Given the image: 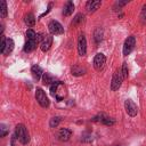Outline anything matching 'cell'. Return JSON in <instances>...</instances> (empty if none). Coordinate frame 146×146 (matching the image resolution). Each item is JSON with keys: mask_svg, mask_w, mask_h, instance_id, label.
Instances as JSON below:
<instances>
[{"mask_svg": "<svg viewBox=\"0 0 146 146\" xmlns=\"http://www.w3.org/2000/svg\"><path fill=\"white\" fill-rule=\"evenodd\" d=\"M40 41V35L36 34L32 29L26 31V42L24 46V51L25 52H31L35 49L36 44Z\"/></svg>", "mask_w": 146, "mask_h": 146, "instance_id": "6da1fadb", "label": "cell"}, {"mask_svg": "<svg viewBox=\"0 0 146 146\" xmlns=\"http://www.w3.org/2000/svg\"><path fill=\"white\" fill-rule=\"evenodd\" d=\"M50 95L57 99V102L63 100L66 97V87L60 81H55L50 86Z\"/></svg>", "mask_w": 146, "mask_h": 146, "instance_id": "7a4b0ae2", "label": "cell"}, {"mask_svg": "<svg viewBox=\"0 0 146 146\" xmlns=\"http://www.w3.org/2000/svg\"><path fill=\"white\" fill-rule=\"evenodd\" d=\"M15 137L23 145H27L30 143V135L24 124H17L15 128Z\"/></svg>", "mask_w": 146, "mask_h": 146, "instance_id": "3957f363", "label": "cell"}, {"mask_svg": "<svg viewBox=\"0 0 146 146\" xmlns=\"http://www.w3.org/2000/svg\"><path fill=\"white\" fill-rule=\"evenodd\" d=\"M123 80H124V78H123L122 71H121V68H117V70L114 72L113 76H112V81H111V90H113V91L117 90V89L121 87Z\"/></svg>", "mask_w": 146, "mask_h": 146, "instance_id": "277c9868", "label": "cell"}, {"mask_svg": "<svg viewBox=\"0 0 146 146\" xmlns=\"http://www.w3.org/2000/svg\"><path fill=\"white\" fill-rule=\"evenodd\" d=\"M35 98H36V102L39 103V105L41 107H48L49 106V99L46 95V92L41 89V88H36L35 90Z\"/></svg>", "mask_w": 146, "mask_h": 146, "instance_id": "5b68a950", "label": "cell"}, {"mask_svg": "<svg viewBox=\"0 0 146 146\" xmlns=\"http://www.w3.org/2000/svg\"><path fill=\"white\" fill-rule=\"evenodd\" d=\"M135 44H136V38L133 35H130L125 39L124 43H123V55L124 56H128L135 48Z\"/></svg>", "mask_w": 146, "mask_h": 146, "instance_id": "8992f818", "label": "cell"}, {"mask_svg": "<svg viewBox=\"0 0 146 146\" xmlns=\"http://www.w3.org/2000/svg\"><path fill=\"white\" fill-rule=\"evenodd\" d=\"M48 29H49V32L52 35H59V34L64 33V29H63L62 24L57 21H51L48 25Z\"/></svg>", "mask_w": 146, "mask_h": 146, "instance_id": "52a82bcc", "label": "cell"}, {"mask_svg": "<svg viewBox=\"0 0 146 146\" xmlns=\"http://www.w3.org/2000/svg\"><path fill=\"white\" fill-rule=\"evenodd\" d=\"M124 108H125V112L128 113V115H130V116H136L138 113L137 105L131 99H127L124 102Z\"/></svg>", "mask_w": 146, "mask_h": 146, "instance_id": "ba28073f", "label": "cell"}, {"mask_svg": "<svg viewBox=\"0 0 146 146\" xmlns=\"http://www.w3.org/2000/svg\"><path fill=\"white\" fill-rule=\"evenodd\" d=\"M78 52L80 56H86L87 52V40L84 34H80L78 39Z\"/></svg>", "mask_w": 146, "mask_h": 146, "instance_id": "9c48e42d", "label": "cell"}, {"mask_svg": "<svg viewBox=\"0 0 146 146\" xmlns=\"http://www.w3.org/2000/svg\"><path fill=\"white\" fill-rule=\"evenodd\" d=\"M92 121H95V122H100V123H103V124H105V125H113L114 123H115V121H114V119H112V117H110V116H107V115H105V114H98L97 116H95V117H92Z\"/></svg>", "mask_w": 146, "mask_h": 146, "instance_id": "30bf717a", "label": "cell"}, {"mask_svg": "<svg viewBox=\"0 0 146 146\" xmlns=\"http://www.w3.org/2000/svg\"><path fill=\"white\" fill-rule=\"evenodd\" d=\"M105 62H106V57L104 56V54L98 52V54L95 56V58H94V67H95L97 71H100V70L103 68Z\"/></svg>", "mask_w": 146, "mask_h": 146, "instance_id": "8fae6325", "label": "cell"}, {"mask_svg": "<svg viewBox=\"0 0 146 146\" xmlns=\"http://www.w3.org/2000/svg\"><path fill=\"white\" fill-rule=\"evenodd\" d=\"M51 44H52V36H51V35H46V36L42 39V42H41L40 48H41V50H42L43 52H46V51H48V50L50 49Z\"/></svg>", "mask_w": 146, "mask_h": 146, "instance_id": "7c38bea8", "label": "cell"}, {"mask_svg": "<svg viewBox=\"0 0 146 146\" xmlns=\"http://www.w3.org/2000/svg\"><path fill=\"white\" fill-rule=\"evenodd\" d=\"M71 135H72V131H71L70 129L63 128V129H60V130L58 131L57 137H58V139H59L60 141H67V140L70 139Z\"/></svg>", "mask_w": 146, "mask_h": 146, "instance_id": "4fadbf2b", "label": "cell"}, {"mask_svg": "<svg viewBox=\"0 0 146 146\" xmlns=\"http://www.w3.org/2000/svg\"><path fill=\"white\" fill-rule=\"evenodd\" d=\"M102 2L100 1H95V0H90L86 3V9L88 13H95L99 7H100Z\"/></svg>", "mask_w": 146, "mask_h": 146, "instance_id": "5bb4252c", "label": "cell"}, {"mask_svg": "<svg viewBox=\"0 0 146 146\" xmlns=\"http://www.w3.org/2000/svg\"><path fill=\"white\" fill-rule=\"evenodd\" d=\"M31 73H32V75H33V78L38 81V80H40L41 79V76H43V71H42V68L39 66V65H33L32 67H31Z\"/></svg>", "mask_w": 146, "mask_h": 146, "instance_id": "9a60e30c", "label": "cell"}, {"mask_svg": "<svg viewBox=\"0 0 146 146\" xmlns=\"http://www.w3.org/2000/svg\"><path fill=\"white\" fill-rule=\"evenodd\" d=\"M71 72H72V74H73V75H75V76H80V75H83L87 71H86V68H84V67H82V66H80V65L75 64V65H73V66H72Z\"/></svg>", "mask_w": 146, "mask_h": 146, "instance_id": "2e32d148", "label": "cell"}, {"mask_svg": "<svg viewBox=\"0 0 146 146\" xmlns=\"http://www.w3.org/2000/svg\"><path fill=\"white\" fill-rule=\"evenodd\" d=\"M73 10H74V5L72 1H67L64 9H63V15L64 16H70L73 14Z\"/></svg>", "mask_w": 146, "mask_h": 146, "instance_id": "e0dca14e", "label": "cell"}, {"mask_svg": "<svg viewBox=\"0 0 146 146\" xmlns=\"http://www.w3.org/2000/svg\"><path fill=\"white\" fill-rule=\"evenodd\" d=\"M14 41H13V39H7V41H6V46H5V50L2 51V55H9L11 51H13V49H14Z\"/></svg>", "mask_w": 146, "mask_h": 146, "instance_id": "ac0fdd59", "label": "cell"}, {"mask_svg": "<svg viewBox=\"0 0 146 146\" xmlns=\"http://www.w3.org/2000/svg\"><path fill=\"white\" fill-rule=\"evenodd\" d=\"M54 82H55V79H54V76L50 73H44L43 74V76H42V83L44 86H51Z\"/></svg>", "mask_w": 146, "mask_h": 146, "instance_id": "d6986e66", "label": "cell"}, {"mask_svg": "<svg viewBox=\"0 0 146 146\" xmlns=\"http://www.w3.org/2000/svg\"><path fill=\"white\" fill-rule=\"evenodd\" d=\"M24 21H25L26 25L30 26V27L34 26V24H35V17H34V15L31 14V13H29V14H26V15L24 16Z\"/></svg>", "mask_w": 146, "mask_h": 146, "instance_id": "ffe728a7", "label": "cell"}, {"mask_svg": "<svg viewBox=\"0 0 146 146\" xmlns=\"http://www.w3.org/2000/svg\"><path fill=\"white\" fill-rule=\"evenodd\" d=\"M94 39H95V42H96V44L100 43V41H102V39H103V30H100V29H97V30L95 31V34H94Z\"/></svg>", "mask_w": 146, "mask_h": 146, "instance_id": "44dd1931", "label": "cell"}, {"mask_svg": "<svg viewBox=\"0 0 146 146\" xmlns=\"http://www.w3.org/2000/svg\"><path fill=\"white\" fill-rule=\"evenodd\" d=\"M0 16L2 18H5L7 16V3L3 0L0 2Z\"/></svg>", "mask_w": 146, "mask_h": 146, "instance_id": "7402d4cb", "label": "cell"}, {"mask_svg": "<svg viewBox=\"0 0 146 146\" xmlns=\"http://www.w3.org/2000/svg\"><path fill=\"white\" fill-rule=\"evenodd\" d=\"M83 22H84V16H83L82 14H76L75 17L73 18L72 24H73V25H78V24H82Z\"/></svg>", "mask_w": 146, "mask_h": 146, "instance_id": "603a6c76", "label": "cell"}, {"mask_svg": "<svg viewBox=\"0 0 146 146\" xmlns=\"http://www.w3.org/2000/svg\"><path fill=\"white\" fill-rule=\"evenodd\" d=\"M60 121H62V119H60L59 116H55V117L50 119V122H49L50 128H56V127H57V125L60 123Z\"/></svg>", "mask_w": 146, "mask_h": 146, "instance_id": "cb8c5ba5", "label": "cell"}, {"mask_svg": "<svg viewBox=\"0 0 146 146\" xmlns=\"http://www.w3.org/2000/svg\"><path fill=\"white\" fill-rule=\"evenodd\" d=\"M140 22L141 24H146V5L143 6L141 13H140Z\"/></svg>", "mask_w": 146, "mask_h": 146, "instance_id": "d4e9b609", "label": "cell"}, {"mask_svg": "<svg viewBox=\"0 0 146 146\" xmlns=\"http://www.w3.org/2000/svg\"><path fill=\"white\" fill-rule=\"evenodd\" d=\"M7 133H8L7 125L3 124V123H1V124H0V137H5Z\"/></svg>", "mask_w": 146, "mask_h": 146, "instance_id": "484cf974", "label": "cell"}, {"mask_svg": "<svg viewBox=\"0 0 146 146\" xmlns=\"http://www.w3.org/2000/svg\"><path fill=\"white\" fill-rule=\"evenodd\" d=\"M121 71H122V74H123V78L124 79H127L128 78V65H127V63L124 62L123 64H122V67H121Z\"/></svg>", "mask_w": 146, "mask_h": 146, "instance_id": "4316f807", "label": "cell"}, {"mask_svg": "<svg viewBox=\"0 0 146 146\" xmlns=\"http://www.w3.org/2000/svg\"><path fill=\"white\" fill-rule=\"evenodd\" d=\"M128 3V1H117V2H115V5H114V7H113V9L114 10H117V8L120 9L121 7H123V6H125Z\"/></svg>", "mask_w": 146, "mask_h": 146, "instance_id": "83f0119b", "label": "cell"}, {"mask_svg": "<svg viewBox=\"0 0 146 146\" xmlns=\"http://www.w3.org/2000/svg\"><path fill=\"white\" fill-rule=\"evenodd\" d=\"M6 41H7V39L3 36V35H1V43H0V52L2 54V51L5 50V46H6Z\"/></svg>", "mask_w": 146, "mask_h": 146, "instance_id": "f1b7e54d", "label": "cell"}, {"mask_svg": "<svg viewBox=\"0 0 146 146\" xmlns=\"http://www.w3.org/2000/svg\"><path fill=\"white\" fill-rule=\"evenodd\" d=\"M91 140H92V137H91V136H87V135H84L83 138H82V141H91Z\"/></svg>", "mask_w": 146, "mask_h": 146, "instance_id": "f546056e", "label": "cell"}]
</instances>
